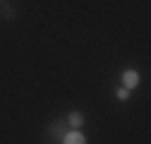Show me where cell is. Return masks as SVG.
Listing matches in <instances>:
<instances>
[{"instance_id": "6da1fadb", "label": "cell", "mask_w": 151, "mask_h": 144, "mask_svg": "<svg viewBox=\"0 0 151 144\" xmlns=\"http://www.w3.org/2000/svg\"><path fill=\"white\" fill-rule=\"evenodd\" d=\"M139 84V72L137 70H125L122 72V86L125 89H134Z\"/></svg>"}, {"instance_id": "52a82bcc", "label": "cell", "mask_w": 151, "mask_h": 144, "mask_svg": "<svg viewBox=\"0 0 151 144\" xmlns=\"http://www.w3.org/2000/svg\"><path fill=\"white\" fill-rule=\"evenodd\" d=\"M5 3H7V0H0V5H5Z\"/></svg>"}, {"instance_id": "7a4b0ae2", "label": "cell", "mask_w": 151, "mask_h": 144, "mask_svg": "<svg viewBox=\"0 0 151 144\" xmlns=\"http://www.w3.org/2000/svg\"><path fill=\"white\" fill-rule=\"evenodd\" d=\"M63 144H86V137H84L79 130H70V132L63 137Z\"/></svg>"}, {"instance_id": "3957f363", "label": "cell", "mask_w": 151, "mask_h": 144, "mask_svg": "<svg viewBox=\"0 0 151 144\" xmlns=\"http://www.w3.org/2000/svg\"><path fill=\"white\" fill-rule=\"evenodd\" d=\"M67 125H70L72 130H79L82 125H84V115H82V113H77V111L70 113V115H67Z\"/></svg>"}, {"instance_id": "8992f818", "label": "cell", "mask_w": 151, "mask_h": 144, "mask_svg": "<svg viewBox=\"0 0 151 144\" xmlns=\"http://www.w3.org/2000/svg\"><path fill=\"white\" fill-rule=\"evenodd\" d=\"M115 96H118L120 101H127V99H129V89H125V86H120L118 91H115Z\"/></svg>"}, {"instance_id": "5b68a950", "label": "cell", "mask_w": 151, "mask_h": 144, "mask_svg": "<svg viewBox=\"0 0 151 144\" xmlns=\"http://www.w3.org/2000/svg\"><path fill=\"white\" fill-rule=\"evenodd\" d=\"M0 14H3V19L10 22V19H14V7L7 5V3H5V5H0Z\"/></svg>"}, {"instance_id": "277c9868", "label": "cell", "mask_w": 151, "mask_h": 144, "mask_svg": "<svg viewBox=\"0 0 151 144\" xmlns=\"http://www.w3.org/2000/svg\"><path fill=\"white\" fill-rule=\"evenodd\" d=\"M50 135L53 137H65L67 132H65V122L63 120H53L50 122Z\"/></svg>"}]
</instances>
